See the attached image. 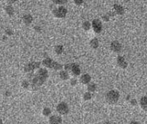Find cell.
Here are the masks:
<instances>
[{
    "label": "cell",
    "instance_id": "13",
    "mask_svg": "<svg viewBox=\"0 0 147 124\" xmlns=\"http://www.w3.org/2000/svg\"><path fill=\"white\" fill-rule=\"evenodd\" d=\"M42 64H43V66L45 67H46V68H51L53 60L50 58H45L43 61H42Z\"/></svg>",
    "mask_w": 147,
    "mask_h": 124
},
{
    "label": "cell",
    "instance_id": "1",
    "mask_svg": "<svg viewBox=\"0 0 147 124\" xmlns=\"http://www.w3.org/2000/svg\"><path fill=\"white\" fill-rule=\"evenodd\" d=\"M119 93L117 90H110L106 94V100L109 103H115L119 99Z\"/></svg>",
    "mask_w": 147,
    "mask_h": 124
},
{
    "label": "cell",
    "instance_id": "35",
    "mask_svg": "<svg viewBox=\"0 0 147 124\" xmlns=\"http://www.w3.org/2000/svg\"><path fill=\"white\" fill-rule=\"evenodd\" d=\"M17 0H8V2L9 3V4H13V3H15Z\"/></svg>",
    "mask_w": 147,
    "mask_h": 124
},
{
    "label": "cell",
    "instance_id": "10",
    "mask_svg": "<svg viewBox=\"0 0 147 124\" xmlns=\"http://www.w3.org/2000/svg\"><path fill=\"white\" fill-rule=\"evenodd\" d=\"M70 71L72 72V74L75 76H78L80 75V66H78L77 64H71V69H70Z\"/></svg>",
    "mask_w": 147,
    "mask_h": 124
},
{
    "label": "cell",
    "instance_id": "36",
    "mask_svg": "<svg viewBox=\"0 0 147 124\" xmlns=\"http://www.w3.org/2000/svg\"><path fill=\"white\" fill-rule=\"evenodd\" d=\"M5 95H6V96H9V95H11V92L7 91V92H6V94H5Z\"/></svg>",
    "mask_w": 147,
    "mask_h": 124
},
{
    "label": "cell",
    "instance_id": "11",
    "mask_svg": "<svg viewBox=\"0 0 147 124\" xmlns=\"http://www.w3.org/2000/svg\"><path fill=\"white\" fill-rule=\"evenodd\" d=\"M90 81H91V77H90V75L88 74L83 75L80 77V82L84 84H88Z\"/></svg>",
    "mask_w": 147,
    "mask_h": 124
},
{
    "label": "cell",
    "instance_id": "33",
    "mask_svg": "<svg viewBox=\"0 0 147 124\" xmlns=\"http://www.w3.org/2000/svg\"><path fill=\"white\" fill-rule=\"evenodd\" d=\"M103 19H104V21H108V20H109V17H108V15L104 16V17H103Z\"/></svg>",
    "mask_w": 147,
    "mask_h": 124
},
{
    "label": "cell",
    "instance_id": "29",
    "mask_svg": "<svg viewBox=\"0 0 147 124\" xmlns=\"http://www.w3.org/2000/svg\"><path fill=\"white\" fill-rule=\"evenodd\" d=\"M83 2H84V0H75V4L76 5H79V6L83 4Z\"/></svg>",
    "mask_w": 147,
    "mask_h": 124
},
{
    "label": "cell",
    "instance_id": "25",
    "mask_svg": "<svg viewBox=\"0 0 147 124\" xmlns=\"http://www.w3.org/2000/svg\"><path fill=\"white\" fill-rule=\"evenodd\" d=\"M67 2V0H53V3L55 5H62L64 4Z\"/></svg>",
    "mask_w": 147,
    "mask_h": 124
},
{
    "label": "cell",
    "instance_id": "24",
    "mask_svg": "<svg viewBox=\"0 0 147 124\" xmlns=\"http://www.w3.org/2000/svg\"><path fill=\"white\" fill-rule=\"evenodd\" d=\"M42 113H43L44 116L47 117V116H49L50 113H51V111H50V109L49 108H45L43 109V111H42Z\"/></svg>",
    "mask_w": 147,
    "mask_h": 124
},
{
    "label": "cell",
    "instance_id": "9",
    "mask_svg": "<svg viewBox=\"0 0 147 124\" xmlns=\"http://www.w3.org/2000/svg\"><path fill=\"white\" fill-rule=\"evenodd\" d=\"M50 124H61L62 123V118L57 115H53L50 117L49 119Z\"/></svg>",
    "mask_w": 147,
    "mask_h": 124
},
{
    "label": "cell",
    "instance_id": "23",
    "mask_svg": "<svg viewBox=\"0 0 147 124\" xmlns=\"http://www.w3.org/2000/svg\"><path fill=\"white\" fill-rule=\"evenodd\" d=\"M55 51L57 55H60L63 52V46H56L55 47Z\"/></svg>",
    "mask_w": 147,
    "mask_h": 124
},
{
    "label": "cell",
    "instance_id": "12",
    "mask_svg": "<svg viewBox=\"0 0 147 124\" xmlns=\"http://www.w3.org/2000/svg\"><path fill=\"white\" fill-rule=\"evenodd\" d=\"M140 105L145 111H147V97L144 96L140 98Z\"/></svg>",
    "mask_w": 147,
    "mask_h": 124
},
{
    "label": "cell",
    "instance_id": "8",
    "mask_svg": "<svg viewBox=\"0 0 147 124\" xmlns=\"http://www.w3.org/2000/svg\"><path fill=\"white\" fill-rule=\"evenodd\" d=\"M111 50L113 52L119 53L121 50V45L118 41H113L111 43Z\"/></svg>",
    "mask_w": 147,
    "mask_h": 124
},
{
    "label": "cell",
    "instance_id": "14",
    "mask_svg": "<svg viewBox=\"0 0 147 124\" xmlns=\"http://www.w3.org/2000/svg\"><path fill=\"white\" fill-rule=\"evenodd\" d=\"M114 11L116 12L117 14H119V15H122L124 13V8L121 6V5H117L115 4L114 5Z\"/></svg>",
    "mask_w": 147,
    "mask_h": 124
},
{
    "label": "cell",
    "instance_id": "5",
    "mask_svg": "<svg viewBox=\"0 0 147 124\" xmlns=\"http://www.w3.org/2000/svg\"><path fill=\"white\" fill-rule=\"evenodd\" d=\"M56 110H57V112L60 114L64 115V114H67L68 112H69V107H68L67 103L62 102V103L58 104L57 108H56Z\"/></svg>",
    "mask_w": 147,
    "mask_h": 124
},
{
    "label": "cell",
    "instance_id": "3",
    "mask_svg": "<svg viewBox=\"0 0 147 124\" xmlns=\"http://www.w3.org/2000/svg\"><path fill=\"white\" fill-rule=\"evenodd\" d=\"M53 15L57 18H64V17L66 16L67 13V10L66 8L63 7V6H60L57 8H55L53 10Z\"/></svg>",
    "mask_w": 147,
    "mask_h": 124
},
{
    "label": "cell",
    "instance_id": "34",
    "mask_svg": "<svg viewBox=\"0 0 147 124\" xmlns=\"http://www.w3.org/2000/svg\"><path fill=\"white\" fill-rule=\"evenodd\" d=\"M130 124H139V122H136V121H132V122H130Z\"/></svg>",
    "mask_w": 147,
    "mask_h": 124
},
{
    "label": "cell",
    "instance_id": "19",
    "mask_svg": "<svg viewBox=\"0 0 147 124\" xmlns=\"http://www.w3.org/2000/svg\"><path fill=\"white\" fill-rule=\"evenodd\" d=\"M5 12H6L8 15L12 16L14 13V9L11 5H8V6H6V8H5Z\"/></svg>",
    "mask_w": 147,
    "mask_h": 124
},
{
    "label": "cell",
    "instance_id": "6",
    "mask_svg": "<svg viewBox=\"0 0 147 124\" xmlns=\"http://www.w3.org/2000/svg\"><path fill=\"white\" fill-rule=\"evenodd\" d=\"M92 27H93V30L94 31L95 33H100L102 32V29H103L102 23L98 19H95V20L93 21Z\"/></svg>",
    "mask_w": 147,
    "mask_h": 124
},
{
    "label": "cell",
    "instance_id": "15",
    "mask_svg": "<svg viewBox=\"0 0 147 124\" xmlns=\"http://www.w3.org/2000/svg\"><path fill=\"white\" fill-rule=\"evenodd\" d=\"M22 20H23V22L25 24L29 25L32 23V17L29 15V14H27V15H25L23 18H22Z\"/></svg>",
    "mask_w": 147,
    "mask_h": 124
},
{
    "label": "cell",
    "instance_id": "30",
    "mask_svg": "<svg viewBox=\"0 0 147 124\" xmlns=\"http://www.w3.org/2000/svg\"><path fill=\"white\" fill-rule=\"evenodd\" d=\"M70 84H71V85H73V86L76 85V84H77V80H76V79H72L71 81H70Z\"/></svg>",
    "mask_w": 147,
    "mask_h": 124
},
{
    "label": "cell",
    "instance_id": "20",
    "mask_svg": "<svg viewBox=\"0 0 147 124\" xmlns=\"http://www.w3.org/2000/svg\"><path fill=\"white\" fill-rule=\"evenodd\" d=\"M51 68L55 70H60L62 69V65L59 64L58 62H55V61H53V64H52V66Z\"/></svg>",
    "mask_w": 147,
    "mask_h": 124
},
{
    "label": "cell",
    "instance_id": "28",
    "mask_svg": "<svg viewBox=\"0 0 147 124\" xmlns=\"http://www.w3.org/2000/svg\"><path fill=\"white\" fill-rule=\"evenodd\" d=\"M70 69H71V64H67L64 66V70H70Z\"/></svg>",
    "mask_w": 147,
    "mask_h": 124
},
{
    "label": "cell",
    "instance_id": "38",
    "mask_svg": "<svg viewBox=\"0 0 147 124\" xmlns=\"http://www.w3.org/2000/svg\"><path fill=\"white\" fill-rule=\"evenodd\" d=\"M0 124H3V121L0 119Z\"/></svg>",
    "mask_w": 147,
    "mask_h": 124
},
{
    "label": "cell",
    "instance_id": "21",
    "mask_svg": "<svg viewBox=\"0 0 147 124\" xmlns=\"http://www.w3.org/2000/svg\"><path fill=\"white\" fill-rule=\"evenodd\" d=\"M96 89H97V86H96L95 84H89V85H88V90H89V92L90 93H94L96 91Z\"/></svg>",
    "mask_w": 147,
    "mask_h": 124
},
{
    "label": "cell",
    "instance_id": "2",
    "mask_svg": "<svg viewBox=\"0 0 147 124\" xmlns=\"http://www.w3.org/2000/svg\"><path fill=\"white\" fill-rule=\"evenodd\" d=\"M46 80V78L42 77L41 75H36L32 78V87L33 89H37L39 87L41 86L42 84L45 83V81Z\"/></svg>",
    "mask_w": 147,
    "mask_h": 124
},
{
    "label": "cell",
    "instance_id": "16",
    "mask_svg": "<svg viewBox=\"0 0 147 124\" xmlns=\"http://www.w3.org/2000/svg\"><path fill=\"white\" fill-rule=\"evenodd\" d=\"M37 75H41V76H42V77H44V78H46V79L48 78V71H47L46 69H44V68L39 69L38 71H37Z\"/></svg>",
    "mask_w": 147,
    "mask_h": 124
},
{
    "label": "cell",
    "instance_id": "18",
    "mask_svg": "<svg viewBox=\"0 0 147 124\" xmlns=\"http://www.w3.org/2000/svg\"><path fill=\"white\" fill-rule=\"evenodd\" d=\"M89 44H90V46H91L92 48L96 49V48H98V45H99V42H98L97 38H94V39H92V40H91V41H90Z\"/></svg>",
    "mask_w": 147,
    "mask_h": 124
},
{
    "label": "cell",
    "instance_id": "7",
    "mask_svg": "<svg viewBox=\"0 0 147 124\" xmlns=\"http://www.w3.org/2000/svg\"><path fill=\"white\" fill-rule=\"evenodd\" d=\"M117 63L118 66L121 69H126L127 67V62L125 60V58L122 57V56H118L117 58Z\"/></svg>",
    "mask_w": 147,
    "mask_h": 124
},
{
    "label": "cell",
    "instance_id": "26",
    "mask_svg": "<svg viewBox=\"0 0 147 124\" xmlns=\"http://www.w3.org/2000/svg\"><path fill=\"white\" fill-rule=\"evenodd\" d=\"M92 98V94L90 92H88V93H85V94H84V100H90Z\"/></svg>",
    "mask_w": 147,
    "mask_h": 124
},
{
    "label": "cell",
    "instance_id": "32",
    "mask_svg": "<svg viewBox=\"0 0 147 124\" xmlns=\"http://www.w3.org/2000/svg\"><path fill=\"white\" fill-rule=\"evenodd\" d=\"M131 103L132 104V106H135L137 104V102H136V100H135V99H131Z\"/></svg>",
    "mask_w": 147,
    "mask_h": 124
},
{
    "label": "cell",
    "instance_id": "27",
    "mask_svg": "<svg viewBox=\"0 0 147 124\" xmlns=\"http://www.w3.org/2000/svg\"><path fill=\"white\" fill-rule=\"evenodd\" d=\"M30 85V84H29V81L28 80H23L22 82V88H24V89H27L28 87H29Z\"/></svg>",
    "mask_w": 147,
    "mask_h": 124
},
{
    "label": "cell",
    "instance_id": "4",
    "mask_svg": "<svg viewBox=\"0 0 147 124\" xmlns=\"http://www.w3.org/2000/svg\"><path fill=\"white\" fill-rule=\"evenodd\" d=\"M40 66H41L40 62H31V63L27 64V66H25L24 70H25V72H27V73H31V72L34 71L36 69L40 68Z\"/></svg>",
    "mask_w": 147,
    "mask_h": 124
},
{
    "label": "cell",
    "instance_id": "31",
    "mask_svg": "<svg viewBox=\"0 0 147 124\" xmlns=\"http://www.w3.org/2000/svg\"><path fill=\"white\" fill-rule=\"evenodd\" d=\"M6 34L7 35H8V36H11V35H13V32L11 30H9V29H8V30H6Z\"/></svg>",
    "mask_w": 147,
    "mask_h": 124
},
{
    "label": "cell",
    "instance_id": "22",
    "mask_svg": "<svg viewBox=\"0 0 147 124\" xmlns=\"http://www.w3.org/2000/svg\"><path fill=\"white\" fill-rule=\"evenodd\" d=\"M92 27V24H90L89 22H84L83 23V28L84 31H89Z\"/></svg>",
    "mask_w": 147,
    "mask_h": 124
},
{
    "label": "cell",
    "instance_id": "17",
    "mask_svg": "<svg viewBox=\"0 0 147 124\" xmlns=\"http://www.w3.org/2000/svg\"><path fill=\"white\" fill-rule=\"evenodd\" d=\"M60 78L63 80H66L69 79V73L67 70H62L60 72Z\"/></svg>",
    "mask_w": 147,
    "mask_h": 124
},
{
    "label": "cell",
    "instance_id": "37",
    "mask_svg": "<svg viewBox=\"0 0 147 124\" xmlns=\"http://www.w3.org/2000/svg\"><path fill=\"white\" fill-rule=\"evenodd\" d=\"M103 124H111L109 122H103Z\"/></svg>",
    "mask_w": 147,
    "mask_h": 124
}]
</instances>
